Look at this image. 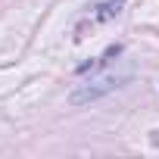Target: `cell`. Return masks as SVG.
<instances>
[]
</instances>
